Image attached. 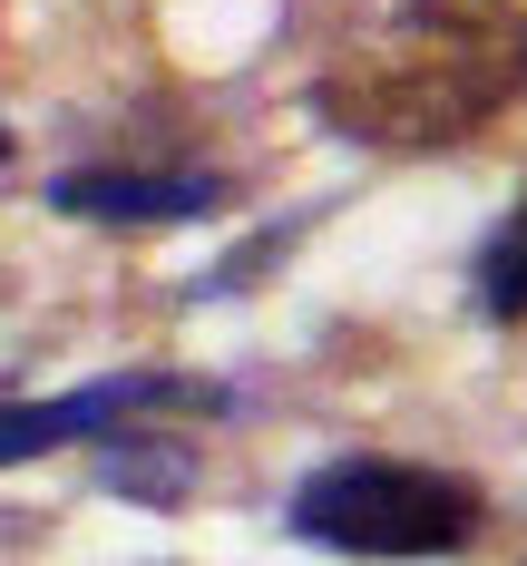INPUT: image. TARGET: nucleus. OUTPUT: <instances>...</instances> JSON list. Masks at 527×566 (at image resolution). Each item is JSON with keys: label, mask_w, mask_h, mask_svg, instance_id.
Here are the masks:
<instances>
[{"label": "nucleus", "mask_w": 527, "mask_h": 566, "mask_svg": "<svg viewBox=\"0 0 527 566\" xmlns=\"http://www.w3.org/2000/svg\"><path fill=\"white\" fill-rule=\"evenodd\" d=\"M117 489H186V459H108Z\"/></svg>", "instance_id": "obj_6"}, {"label": "nucleus", "mask_w": 527, "mask_h": 566, "mask_svg": "<svg viewBox=\"0 0 527 566\" xmlns=\"http://www.w3.org/2000/svg\"><path fill=\"white\" fill-rule=\"evenodd\" d=\"M50 206L59 216H88V226H186V216H215L225 186H215V176H127V167H98V176H59Z\"/></svg>", "instance_id": "obj_4"}, {"label": "nucleus", "mask_w": 527, "mask_h": 566, "mask_svg": "<svg viewBox=\"0 0 527 566\" xmlns=\"http://www.w3.org/2000/svg\"><path fill=\"white\" fill-rule=\"evenodd\" d=\"M478 303H488L498 323H518V313H527V206L488 234V254H478Z\"/></svg>", "instance_id": "obj_5"}, {"label": "nucleus", "mask_w": 527, "mask_h": 566, "mask_svg": "<svg viewBox=\"0 0 527 566\" xmlns=\"http://www.w3.org/2000/svg\"><path fill=\"white\" fill-rule=\"evenodd\" d=\"M293 537L342 547V557H450L478 537V489L450 469H410V459H333L303 479Z\"/></svg>", "instance_id": "obj_2"}, {"label": "nucleus", "mask_w": 527, "mask_h": 566, "mask_svg": "<svg viewBox=\"0 0 527 566\" xmlns=\"http://www.w3.org/2000/svg\"><path fill=\"white\" fill-rule=\"evenodd\" d=\"M137 410H215V391L167 381V371H127V381H98V391H68V400H0V469L59 450V440H88V430H117Z\"/></svg>", "instance_id": "obj_3"}, {"label": "nucleus", "mask_w": 527, "mask_h": 566, "mask_svg": "<svg viewBox=\"0 0 527 566\" xmlns=\"http://www.w3.org/2000/svg\"><path fill=\"white\" fill-rule=\"evenodd\" d=\"M0 167H10V127H0Z\"/></svg>", "instance_id": "obj_7"}, {"label": "nucleus", "mask_w": 527, "mask_h": 566, "mask_svg": "<svg viewBox=\"0 0 527 566\" xmlns=\"http://www.w3.org/2000/svg\"><path fill=\"white\" fill-rule=\"evenodd\" d=\"M518 69H527V30H518Z\"/></svg>", "instance_id": "obj_8"}, {"label": "nucleus", "mask_w": 527, "mask_h": 566, "mask_svg": "<svg viewBox=\"0 0 527 566\" xmlns=\"http://www.w3.org/2000/svg\"><path fill=\"white\" fill-rule=\"evenodd\" d=\"M518 88V30L478 0H391L342 69L323 78V117L371 147H440Z\"/></svg>", "instance_id": "obj_1"}]
</instances>
